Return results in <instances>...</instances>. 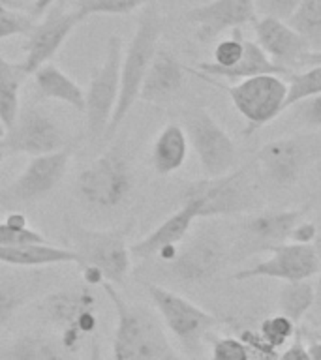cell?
<instances>
[{
	"label": "cell",
	"mask_w": 321,
	"mask_h": 360,
	"mask_svg": "<svg viewBox=\"0 0 321 360\" xmlns=\"http://www.w3.org/2000/svg\"><path fill=\"white\" fill-rule=\"evenodd\" d=\"M308 353L312 360H321V342H317V340H310Z\"/></svg>",
	"instance_id": "obj_43"
},
{
	"label": "cell",
	"mask_w": 321,
	"mask_h": 360,
	"mask_svg": "<svg viewBox=\"0 0 321 360\" xmlns=\"http://www.w3.org/2000/svg\"><path fill=\"white\" fill-rule=\"evenodd\" d=\"M321 94V66H312L306 72L291 73L287 83V109L297 101Z\"/></svg>",
	"instance_id": "obj_34"
},
{
	"label": "cell",
	"mask_w": 321,
	"mask_h": 360,
	"mask_svg": "<svg viewBox=\"0 0 321 360\" xmlns=\"http://www.w3.org/2000/svg\"><path fill=\"white\" fill-rule=\"evenodd\" d=\"M32 15L34 17H39V15H45L47 11L55 6L56 0H32Z\"/></svg>",
	"instance_id": "obj_42"
},
{
	"label": "cell",
	"mask_w": 321,
	"mask_h": 360,
	"mask_svg": "<svg viewBox=\"0 0 321 360\" xmlns=\"http://www.w3.org/2000/svg\"><path fill=\"white\" fill-rule=\"evenodd\" d=\"M134 188V173L124 152H103L79 173L77 191L84 201L98 208H115L126 201Z\"/></svg>",
	"instance_id": "obj_8"
},
{
	"label": "cell",
	"mask_w": 321,
	"mask_h": 360,
	"mask_svg": "<svg viewBox=\"0 0 321 360\" xmlns=\"http://www.w3.org/2000/svg\"><path fill=\"white\" fill-rule=\"evenodd\" d=\"M154 0H73V11L83 21L89 15H128Z\"/></svg>",
	"instance_id": "obj_30"
},
{
	"label": "cell",
	"mask_w": 321,
	"mask_h": 360,
	"mask_svg": "<svg viewBox=\"0 0 321 360\" xmlns=\"http://www.w3.org/2000/svg\"><path fill=\"white\" fill-rule=\"evenodd\" d=\"M293 107V115L298 122H303L304 126H314V128H321V94L310 96L304 100L297 101Z\"/></svg>",
	"instance_id": "obj_39"
},
{
	"label": "cell",
	"mask_w": 321,
	"mask_h": 360,
	"mask_svg": "<svg viewBox=\"0 0 321 360\" xmlns=\"http://www.w3.org/2000/svg\"><path fill=\"white\" fill-rule=\"evenodd\" d=\"M0 263L21 269H38L61 263H79L77 253L68 248L44 244H21V246H0Z\"/></svg>",
	"instance_id": "obj_24"
},
{
	"label": "cell",
	"mask_w": 321,
	"mask_h": 360,
	"mask_svg": "<svg viewBox=\"0 0 321 360\" xmlns=\"http://www.w3.org/2000/svg\"><path fill=\"white\" fill-rule=\"evenodd\" d=\"M30 289L28 281L15 278H2L0 280V328H4L11 317L27 302Z\"/></svg>",
	"instance_id": "obj_31"
},
{
	"label": "cell",
	"mask_w": 321,
	"mask_h": 360,
	"mask_svg": "<svg viewBox=\"0 0 321 360\" xmlns=\"http://www.w3.org/2000/svg\"><path fill=\"white\" fill-rule=\"evenodd\" d=\"M182 201L197 207L199 218L250 212L258 207V190L246 167L233 169L216 179H201L186 188Z\"/></svg>",
	"instance_id": "obj_4"
},
{
	"label": "cell",
	"mask_w": 321,
	"mask_h": 360,
	"mask_svg": "<svg viewBox=\"0 0 321 360\" xmlns=\"http://www.w3.org/2000/svg\"><path fill=\"white\" fill-rule=\"evenodd\" d=\"M303 2L304 0H256V13L258 17H270L287 22Z\"/></svg>",
	"instance_id": "obj_38"
},
{
	"label": "cell",
	"mask_w": 321,
	"mask_h": 360,
	"mask_svg": "<svg viewBox=\"0 0 321 360\" xmlns=\"http://www.w3.org/2000/svg\"><path fill=\"white\" fill-rule=\"evenodd\" d=\"M143 287L149 292L152 304L156 306L165 328L173 334L184 351V356L197 359L201 353L203 342L220 321L213 314H208L197 304L168 287L158 285L152 281H143Z\"/></svg>",
	"instance_id": "obj_3"
},
{
	"label": "cell",
	"mask_w": 321,
	"mask_h": 360,
	"mask_svg": "<svg viewBox=\"0 0 321 360\" xmlns=\"http://www.w3.org/2000/svg\"><path fill=\"white\" fill-rule=\"evenodd\" d=\"M4 156H6V148H4V145H2V141H0V163H2Z\"/></svg>",
	"instance_id": "obj_50"
},
{
	"label": "cell",
	"mask_w": 321,
	"mask_h": 360,
	"mask_svg": "<svg viewBox=\"0 0 321 360\" xmlns=\"http://www.w3.org/2000/svg\"><path fill=\"white\" fill-rule=\"evenodd\" d=\"M222 89L246 120V135L276 120L287 109V83L280 75H258Z\"/></svg>",
	"instance_id": "obj_7"
},
{
	"label": "cell",
	"mask_w": 321,
	"mask_h": 360,
	"mask_svg": "<svg viewBox=\"0 0 321 360\" xmlns=\"http://www.w3.org/2000/svg\"><path fill=\"white\" fill-rule=\"evenodd\" d=\"M306 208L259 210L241 224L239 246L244 253L269 252L270 248L286 244L293 229L303 219Z\"/></svg>",
	"instance_id": "obj_17"
},
{
	"label": "cell",
	"mask_w": 321,
	"mask_h": 360,
	"mask_svg": "<svg viewBox=\"0 0 321 360\" xmlns=\"http://www.w3.org/2000/svg\"><path fill=\"white\" fill-rule=\"evenodd\" d=\"M42 233L28 227L27 218L19 212L10 214L0 221V246H21V244H44Z\"/></svg>",
	"instance_id": "obj_32"
},
{
	"label": "cell",
	"mask_w": 321,
	"mask_h": 360,
	"mask_svg": "<svg viewBox=\"0 0 321 360\" xmlns=\"http://www.w3.org/2000/svg\"><path fill=\"white\" fill-rule=\"evenodd\" d=\"M197 72L210 79H225L229 83H239V81L258 77V75H291L284 68L276 66L275 62L265 55L263 49L256 41H252V39L244 41V55H242V58L237 62L235 66L222 70V68L210 66L208 62H201L199 68H197Z\"/></svg>",
	"instance_id": "obj_22"
},
{
	"label": "cell",
	"mask_w": 321,
	"mask_h": 360,
	"mask_svg": "<svg viewBox=\"0 0 321 360\" xmlns=\"http://www.w3.org/2000/svg\"><path fill=\"white\" fill-rule=\"evenodd\" d=\"M304 66H321V51H310L306 60H304Z\"/></svg>",
	"instance_id": "obj_44"
},
{
	"label": "cell",
	"mask_w": 321,
	"mask_h": 360,
	"mask_svg": "<svg viewBox=\"0 0 321 360\" xmlns=\"http://www.w3.org/2000/svg\"><path fill=\"white\" fill-rule=\"evenodd\" d=\"M2 145L6 154H27L30 158L45 156L64 148V131L55 118L34 105L19 109L17 120L6 131Z\"/></svg>",
	"instance_id": "obj_13"
},
{
	"label": "cell",
	"mask_w": 321,
	"mask_h": 360,
	"mask_svg": "<svg viewBox=\"0 0 321 360\" xmlns=\"http://www.w3.org/2000/svg\"><path fill=\"white\" fill-rule=\"evenodd\" d=\"M276 304L282 315L298 325L314 308V283L310 280L284 281L276 297Z\"/></svg>",
	"instance_id": "obj_28"
},
{
	"label": "cell",
	"mask_w": 321,
	"mask_h": 360,
	"mask_svg": "<svg viewBox=\"0 0 321 360\" xmlns=\"http://www.w3.org/2000/svg\"><path fill=\"white\" fill-rule=\"evenodd\" d=\"M182 128L199 160L205 179H216L235 169V141L205 107H191L190 111H186Z\"/></svg>",
	"instance_id": "obj_6"
},
{
	"label": "cell",
	"mask_w": 321,
	"mask_h": 360,
	"mask_svg": "<svg viewBox=\"0 0 321 360\" xmlns=\"http://www.w3.org/2000/svg\"><path fill=\"white\" fill-rule=\"evenodd\" d=\"M0 360H77V353L68 351L58 336L23 334L0 347Z\"/></svg>",
	"instance_id": "obj_23"
},
{
	"label": "cell",
	"mask_w": 321,
	"mask_h": 360,
	"mask_svg": "<svg viewBox=\"0 0 321 360\" xmlns=\"http://www.w3.org/2000/svg\"><path fill=\"white\" fill-rule=\"evenodd\" d=\"M225 261L224 242L213 231H199L182 240L173 261L163 264L169 278L186 285H199L218 274Z\"/></svg>",
	"instance_id": "obj_11"
},
{
	"label": "cell",
	"mask_w": 321,
	"mask_h": 360,
	"mask_svg": "<svg viewBox=\"0 0 321 360\" xmlns=\"http://www.w3.org/2000/svg\"><path fill=\"white\" fill-rule=\"evenodd\" d=\"M276 360H312L310 359L308 347L303 343L301 332L297 330V334L293 338V342L287 343V347L278 354V359Z\"/></svg>",
	"instance_id": "obj_41"
},
{
	"label": "cell",
	"mask_w": 321,
	"mask_h": 360,
	"mask_svg": "<svg viewBox=\"0 0 321 360\" xmlns=\"http://www.w3.org/2000/svg\"><path fill=\"white\" fill-rule=\"evenodd\" d=\"M196 219H199L196 205L191 201H182V207L177 212L171 214L168 219H163L152 233L130 246L132 257L146 261V259L156 257L165 248L179 246L188 236Z\"/></svg>",
	"instance_id": "obj_21"
},
{
	"label": "cell",
	"mask_w": 321,
	"mask_h": 360,
	"mask_svg": "<svg viewBox=\"0 0 321 360\" xmlns=\"http://www.w3.org/2000/svg\"><path fill=\"white\" fill-rule=\"evenodd\" d=\"M244 41L246 39L242 38L241 28L233 30V36L220 39L218 44L214 45L213 60L208 62V64L214 68H222V70L235 66L237 62L242 58V55H244Z\"/></svg>",
	"instance_id": "obj_35"
},
{
	"label": "cell",
	"mask_w": 321,
	"mask_h": 360,
	"mask_svg": "<svg viewBox=\"0 0 321 360\" xmlns=\"http://www.w3.org/2000/svg\"><path fill=\"white\" fill-rule=\"evenodd\" d=\"M258 332L261 334L265 342L269 343L270 347L275 349V351H280L284 345H287L295 338V334H297V325L293 321L287 319L286 315L276 314L265 317L261 321V325H259Z\"/></svg>",
	"instance_id": "obj_33"
},
{
	"label": "cell",
	"mask_w": 321,
	"mask_h": 360,
	"mask_svg": "<svg viewBox=\"0 0 321 360\" xmlns=\"http://www.w3.org/2000/svg\"><path fill=\"white\" fill-rule=\"evenodd\" d=\"M101 289L117 315L113 360H199L188 359L171 345L165 328L151 309L130 304L111 283H103Z\"/></svg>",
	"instance_id": "obj_1"
},
{
	"label": "cell",
	"mask_w": 321,
	"mask_h": 360,
	"mask_svg": "<svg viewBox=\"0 0 321 360\" xmlns=\"http://www.w3.org/2000/svg\"><path fill=\"white\" fill-rule=\"evenodd\" d=\"M32 75L42 98L62 101V103L73 107L75 111H84V90L70 75L62 72L61 68L47 62L38 68Z\"/></svg>",
	"instance_id": "obj_26"
},
{
	"label": "cell",
	"mask_w": 321,
	"mask_h": 360,
	"mask_svg": "<svg viewBox=\"0 0 321 360\" xmlns=\"http://www.w3.org/2000/svg\"><path fill=\"white\" fill-rule=\"evenodd\" d=\"M188 150H190V143H188L184 128L177 122L168 124L158 134L152 145V167L162 176L175 173L184 165Z\"/></svg>",
	"instance_id": "obj_25"
},
{
	"label": "cell",
	"mask_w": 321,
	"mask_h": 360,
	"mask_svg": "<svg viewBox=\"0 0 321 360\" xmlns=\"http://www.w3.org/2000/svg\"><path fill=\"white\" fill-rule=\"evenodd\" d=\"M184 66L165 47H158L139 90V100L152 105H168L184 86Z\"/></svg>",
	"instance_id": "obj_20"
},
{
	"label": "cell",
	"mask_w": 321,
	"mask_h": 360,
	"mask_svg": "<svg viewBox=\"0 0 321 360\" xmlns=\"http://www.w3.org/2000/svg\"><path fill=\"white\" fill-rule=\"evenodd\" d=\"M4 135H6V128L0 124V139H4Z\"/></svg>",
	"instance_id": "obj_51"
},
{
	"label": "cell",
	"mask_w": 321,
	"mask_h": 360,
	"mask_svg": "<svg viewBox=\"0 0 321 360\" xmlns=\"http://www.w3.org/2000/svg\"><path fill=\"white\" fill-rule=\"evenodd\" d=\"M269 257L250 269L239 270L235 280L272 278L282 281L312 280L321 272V259L314 244H293L286 242L269 250Z\"/></svg>",
	"instance_id": "obj_14"
},
{
	"label": "cell",
	"mask_w": 321,
	"mask_h": 360,
	"mask_svg": "<svg viewBox=\"0 0 321 360\" xmlns=\"http://www.w3.org/2000/svg\"><path fill=\"white\" fill-rule=\"evenodd\" d=\"M253 34L256 44L276 66L284 68L289 73H293L295 68L304 66L310 53L308 44L286 21L258 17L253 21Z\"/></svg>",
	"instance_id": "obj_18"
},
{
	"label": "cell",
	"mask_w": 321,
	"mask_h": 360,
	"mask_svg": "<svg viewBox=\"0 0 321 360\" xmlns=\"http://www.w3.org/2000/svg\"><path fill=\"white\" fill-rule=\"evenodd\" d=\"M310 340H317V342H321V326L320 328H315V330H312L308 334Z\"/></svg>",
	"instance_id": "obj_48"
},
{
	"label": "cell",
	"mask_w": 321,
	"mask_h": 360,
	"mask_svg": "<svg viewBox=\"0 0 321 360\" xmlns=\"http://www.w3.org/2000/svg\"><path fill=\"white\" fill-rule=\"evenodd\" d=\"M70 156L72 150L64 146L53 154L32 158L25 171L0 191V205L11 208L44 199L64 179Z\"/></svg>",
	"instance_id": "obj_12"
},
{
	"label": "cell",
	"mask_w": 321,
	"mask_h": 360,
	"mask_svg": "<svg viewBox=\"0 0 321 360\" xmlns=\"http://www.w3.org/2000/svg\"><path fill=\"white\" fill-rule=\"evenodd\" d=\"M317 235H320V229L314 221H298L291 236H289V242H293V244H314Z\"/></svg>",
	"instance_id": "obj_40"
},
{
	"label": "cell",
	"mask_w": 321,
	"mask_h": 360,
	"mask_svg": "<svg viewBox=\"0 0 321 360\" xmlns=\"http://www.w3.org/2000/svg\"><path fill=\"white\" fill-rule=\"evenodd\" d=\"M34 19L17 8H0V39L11 36H28L34 28Z\"/></svg>",
	"instance_id": "obj_36"
},
{
	"label": "cell",
	"mask_w": 321,
	"mask_h": 360,
	"mask_svg": "<svg viewBox=\"0 0 321 360\" xmlns=\"http://www.w3.org/2000/svg\"><path fill=\"white\" fill-rule=\"evenodd\" d=\"M308 146L298 137H282L269 141L258 152V167L265 179L275 186L286 188L298 180L308 162Z\"/></svg>",
	"instance_id": "obj_19"
},
{
	"label": "cell",
	"mask_w": 321,
	"mask_h": 360,
	"mask_svg": "<svg viewBox=\"0 0 321 360\" xmlns=\"http://www.w3.org/2000/svg\"><path fill=\"white\" fill-rule=\"evenodd\" d=\"M42 311L56 326L62 345L77 353L79 345L96 328V297L90 287L53 292L42 304Z\"/></svg>",
	"instance_id": "obj_9"
},
{
	"label": "cell",
	"mask_w": 321,
	"mask_h": 360,
	"mask_svg": "<svg viewBox=\"0 0 321 360\" xmlns=\"http://www.w3.org/2000/svg\"><path fill=\"white\" fill-rule=\"evenodd\" d=\"M73 252L77 253L79 266L100 272L106 283L122 285L132 270V253L126 235L120 229L92 231L73 227Z\"/></svg>",
	"instance_id": "obj_5"
},
{
	"label": "cell",
	"mask_w": 321,
	"mask_h": 360,
	"mask_svg": "<svg viewBox=\"0 0 321 360\" xmlns=\"http://www.w3.org/2000/svg\"><path fill=\"white\" fill-rule=\"evenodd\" d=\"M314 308L317 309V311H321V276L314 283Z\"/></svg>",
	"instance_id": "obj_46"
},
{
	"label": "cell",
	"mask_w": 321,
	"mask_h": 360,
	"mask_svg": "<svg viewBox=\"0 0 321 360\" xmlns=\"http://www.w3.org/2000/svg\"><path fill=\"white\" fill-rule=\"evenodd\" d=\"M287 25L308 44L310 51H321V0H304Z\"/></svg>",
	"instance_id": "obj_29"
},
{
	"label": "cell",
	"mask_w": 321,
	"mask_h": 360,
	"mask_svg": "<svg viewBox=\"0 0 321 360\" xmlns=\"http://www.w3.org/2000/svg\"><path fill=\"white\" fill-rule=\"evenodd\" d=\"M0 8H17V10H21L23 6L19 0H0Z\"/></svg>",
	"instance_id": "obj_47"
},
{
	"label": "cell",
	"mask_w": 321,
	"mask_h": 360,
	"mask_svg": "<svg viewBox=\"0 0 321 360\" xmlns=\"http://www.w3.org/2000/svg\"><path fill=\"white\" fill-rule=\"evenodd\" d=\"M120 64H122V41L118 36H111L107 41L106 58L90 79L89 89L84 90V115L87 129L92 137L106 135L117 107L120 92Z\"/></svg>",
	"instance_id": "obj_10"
},
{
	"label": "cell",
	"mask_w": 321,
	"mask_h": 360,
	"mask_svg": "<svg viewBox=\"0 0 321 360\" xmlns=\"http://www.w3.org/2000/svg\"><path fill=\"white\" fill-rule=\"evenodd\" d=\"M81 19L75 11L66 10V6L56 4L45 13L44 21L34 25L25 45V60L21 62L27 75H32L38 68L51 60V56L61 49L62 44L77 27Z\"/></svg>",
	"instance_id": "obj_16"
},
{
	"label": "cell",
	"mask_w": 321,
	"mask_h": 360,
	"mask_svg": "<svg viewBox=\"0 0 321 360\" xmlns=\"http://www.w3.org/2000/svg\"><path fill=\"white\" fill-rule=\"evenodd\" d=\"M87 360H103V353H101V347L98 342H92L90 345V351H89V356Z\"/></svg>",
	"instance_id": "obj_45"
},
{
	"label": "cell",
	"mask_w": 321,
	"mask_h": 360,
	"mask_svg": "<svg viewBox=\"0 0 321 360\" xmlns=\"http://www.w3.org/2000/svg\"><path fill=\"white\" fill-rule=\"evenodd\" d=\"M314 246H315V250H317V255H320V259H321V231H320V235H317V238H315Z\"/></svg>",
	"instance_id": "obj_49"
},
{
	"label": "cell",
	"mask_w": 321,
	"mask_h": 360,
	"mask_svg": "<svg viewBox=\"0 0 321 360\" xmlns=\"http://www.w3.org/2000/svg\"><path fill=\"white\" fill-rule=\"evenodd\" d=\"M186 21L196 27L201 44H208L227 30H239L258 19L256 0H208L186 11Z\"/></svg>",
	"instance_id": "obj_15"
},
{
	"label": "cell",
	"mask_w": 321,
	"mask_h": 360,
	"mask_svg": "<svg viewBox=\"0 0 321 360\" xmlns=\"http://www.w3.org/2000/svg\"><path fill=\"white\" fill-rule=\"evenodd\" d=\"M208 360H252L250 351L241 338H213Z\"/></svg>",
	"instance_id": "obj_37"
},
{
	"label": "cell",
	"mask_w": 321,
	"mask_h": 360,
	"mask_svg": "<svg viewBox=\"0 0 321 360\" xmlns=\"http://www.w3.org/2000/svg\"><path fill=\"white\" fill-rule=\"evenodd\" d=\"M162 15L154 6V2L146 4L143 10L135 28L134 38L130 41L128 49L122 56V64H120V92H118V101L113 112L111 122L107 126L106 135L111 137L115 135L124 118L128 117L130 109L135 105V101L139 100V90L143 84L151 62L158 51V41H160V34H162Z\"/></svg>",
	"instance_id": "obj_2"
},
{
	"label": "cell",
	"mask_w": 321,
	"mask_h": 360,
	"mask_svg": "<svg viewBox=\"0 0 321 360\" xmlns=\"http://www.w3.org/2000/svg\"><path fill=\"white\" fill-rule=\"evenodd\" d=\"M27 77L23 70L21 62L8 60L2 51H0V124L4 126L6 131L13 126L19 115V92L21 84Z\"/></svg>",
	"instance_id": "obj_27"
}]
</instances>
